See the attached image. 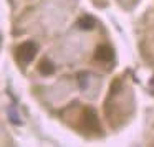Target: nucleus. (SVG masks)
Returning a JSON list of instances; mask_svg holds the SVG:
<instances>
[{
	"label": "nucleus",
	"instance_id": "obj_1",
	"mask_svg": "<svg viewBox=\"0 0 154 147\" xmlns=\"http://www.w3.org/2000/svg\"><path fill=\"white\" fill-rule=\"evenodd\" d=\"M35 55H37V45H35L33 41H25V43L18 48V60L25 64L32 63Z\"/></svg>",
	"mask_w": 154,
	"mask_h": 147
},
{
	"label": "nucleus",
	"instance_id": "obj_2",
	"mask_svg": "<svg viewBox=\"0 0 154 147\" xmlns=\"http://www.w3.org/2000/svg\"><path fill=\"white\" fill-rule=\"evenodd\" d=\"M94 58H96L98 61L109 63L114 58V51H113V48L108 46V45H100V46L96 48V51H94Z\"/></svg>",
	"mask_w": 154,
	"mask_h": 147
},
{
	"label": "nucleus",
	"instance_id": "obj_3",
	"mask_svg": "<svg viewBox=\"0 0 154 147\" xmlns=\"http://www.w3.org/2000/svg\"><path fill=\"white\" fill-rule=\"evenodd\" d=\"M85 121H86V126L88 129L91 130H100V122H98V116L93 109H88L85 112Z\"/></svg>",
	"mask_w": 154,
	"mask_h": 147
},
{
	"label": "nucleus",
	"instance_id": "obj_4",
	"mask_svg": "<svg viewBox=\"0 0 154 147\" xmlns=\"http://www.w3.org/2000/svg\"><path fill=\"white\" fill-rule=\"evenodd\" d=\"M94 23H96V22H94L93 17H88V15H85V17H81L80 20H78L76 25L81 28V30H91V28L94 27Z\"/></svg>",
	"mask_w": 154,
	"mask_h": 147
},
{
	"label": "nucleus",
	"instance_id": "obj_5",
	"mask_svg": "<svg viewBox=\"0 0 154 147\" xmlns=\"http://www.w3.org/2000/svg\"><path fill=\"white\" fill-rule=\"evenodd\" d=\"M38 71H40L43 76H48V74H53L55 73V66L50 63V61L43 60L40 64H38Z\"/></svg>",
	"mask_w": 154,
	"mask_h": 147
},
{
	"label": "nucleus",
	"instance_id": "obj_6",
	"mask_svg": "<svg viewBox=\"0 0 154 147\" xmlns=\"http://www.w3.org/2000/svg\"><path fill=\"white\" fill-rule=\"evenodd\" d=\"M8 117H10V121H12V122L15 124V126H20V124H22V121L18 119L17 112H15V111L12 109V107H10V109H8Z\"/></svg>",
	"mask_w": 154,
	"mask_h": 147
},
{
	"label": "nucleus",
	"instance_id": "obj_7",
	"mask_svg": "<svg viewBox=\"0 0 154 147\" xmlns=\"http://www.w3.org/2000/svg\"><path fill=\"white\" fill-rule=\"evenodd\" d=\"M151 84H152V86H154V78H152V80H151Z\"/></svg>",
	"mask_w": 154,
	"mask_h": 147
}]
</instances>
